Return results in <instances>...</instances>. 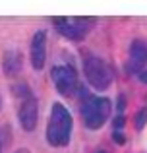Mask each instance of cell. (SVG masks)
<instances>
[{
	"instance_id": "3",
	"label": "cell",
	"mask_w": 147,
	"mask_h": 153,
	"mask_svg": "<svg viewBox=\"0 0 147 153\" xmlns=\"http://www.w3.org/2000/svg\"><path fill=\"white\" fill-rule=\"evenodd\" d=\"M83 72H85V78L95 89H106L112 82V72H110L109 64L103 58L95 54H87L83 58Z\"/></svg>"
},
{
	"instance_id": "13",
	"label": "cell",
	"mask_w": 147,
	"mask_h": 153,
	"mask_svg": "<svg viewBox=\"0 0 147 153\" xmlns=\"http://www.w3.org/2000/svg\"><path fill=\"white\" fill-rule=\"evenodd\" d=\"M124 105H126V99L124 97H118V111H124Z\"/></svg>"
},
{
	"instance_id": "1",
	"label": "cell",
	"mask_w": 147,
	"mask_h": 153,
	"mask_svg": "<svg viewBox=\"0 0 147 153\" xmlns=\"http://www.w3.org/2000/svg\"><path fill=\"white\" fill-rule=\"evenodd\" d=\"M70 134H72V116L64 105L54 103L47 128V140L54 147H64L70 142Z\"/></svg>"
},
{
	"instance_id": "15",
	"label": "cell",
	"mask_w": 147,
	"mask_h": 153,
	"mask_svg": "<svg viewBox=\"0 0 147 153\" xmlns=\"http://www.w3.org/2000/svg\"><path fill=\"white\" fill-rule=\"evenodd\" d=\"M16 153H31V151H29V149H18Z\"/></svg>"
},
{
	"instance_id": "17",
	"label": "cell",
	"mask_w": 147,
	"mask_h": 153,
	"mask_svg": "<svg viewBox=\"0 0 147 153\" xmlns=\"http://www.w3.org/2000/svg\"><path fill=\"white\" fill-rule=\"evenodd\" d=\"M0 153H2V146H0Z\"/></svg>"
},
{
	"instance_id": "10",
	"label": "cell",
	"mask_w": 147,
	"mask_h": 153,
	"mask_svg": "<svg viewBox=\"0 0 147 153\" xmlns=\"http://www.w3.org/2000/svg\"><path fill=\"white\" fill-rule=\"evenodd\" d=\"M145 122H147V108H141V111L136 114V128L141 130V128L145 126Z\"/></svg>"
},
{
	"instance_id": "16",
	"label": "cell",
	"mask_w": 147,
	"mask_h": 153,
	"mask_svg": "<svg viewBox=\"0 0 147 153\" xmlns=\"http://www.w3.org/2000/svg\"><path fill=\"white\" fill-rule=\"evenodd\" d=\"M0 107H2V99H0Z\"/></svg>"
},
{
	"instance_id": "7",
	"label": "cell",
	"mask_w": 147,
	"mask_h": 153,
	"mask_svg": "<svg viewBox=\"0 0 147 153\" xmlns=\"http://www.w3.org/2000/svg\"><path fill=\"white\" fill-rule=\"evenodd\" d=\"M47 60V33L37 31L31 41V64L35 70H43Z\"/></svg>"
},
{
	"instance_id": "8",
	"label": "cell",
	"mask_w": 147,
	"mask_h": 153,
	"mask_svg": "<svg viewBox=\"0 0 147 153\" xmlns=\"http://www.w3.org/2000/svg\"><path fill=\"white\" fill-rule=\"evenodd\" d=\"M2 68H4V74L6 76H16L19 70H21V54H19L16 49L8 51L6 54H4Z\"/></svg>"
},
{
	"instance_id": "12",
	"label": "cell",
	"mask_w": 147,
	"mask_h": 153,
	"mask_svg": "<svg viewBox=\"0 0 147 153\" xmlns=\"http://www.w3.org/2000/svg\"><path fill=\"white\" fill-rule=\"evenodd\" d=\"M112 138H114V142H116V143H120V146L126 142V138H124L122 134H118V132H114V136H112Z\"/></svg>"
},
{
	"instance_id": "18",
	"label": "cell",
	"mask_w": 147,
	"mask_h": 153,
	"mask_svg": "<svg viewBox=\"0 0 147 153\" xmlns=\"http://www.w3.org/2000/svg\"><path fill=\"white\" fill-rule=\"evenodd\" d=\"M101 153H103V151H101Z\"/></svg>"
},
{
	"instance_id": "5",
	"label": "cell",
	"mask_w": 147,
	"mask_h": 153,
	"mask_svg": "<svg viewBox=\"0 0 147 153\" xmlns=\"http://www.w3.org/2000/svg\"><path fill=\"white\" fill-rule=\"evenodd\" d=\"M52 82L60 95H72L78 87V76L72 66H54L52 68Z\"/></svg>"
},
{
	"instance_id": "11",
	"label": "cell",
	"mask_w": 147,
	"mask_h": 153,
	"mask_svg": "<svg viewBox=\"0 0 147 153\" xmlns=\"http://www.w3.org/2000/svg\"><path fill=\"white\" fill-rule=\"evenodd\" d=\"M124 122H126V118H124L122 114L114 118V126H116V128H122V126H124Z\"/></svg>"
},
{
	"instance_id": "6",
	"label": "cell",
	"mask_w": 147,
	"mask_h": 153,
	"mask_svg": "<svg viewBox=\"0 0 147 153\" xmlns=\"http://www.w3.org/2000/svg\"><path fill=\"white\" fill-rule=\"evenodd\" d=\"M58 31L62 35H66L68 39H74V41H79V39L85 37V33L89 31V22L87 19H79V18H56L54 19Z\"/></svg>"
},
{
	"instance_id": "9",
	"label": "cell",
	"mask_w": 147,
	"mask_h": 153,
	"mask_svg": "<svg viewBox=\"0 0 147 153\" xmlns=\"http://www.w3.org/2000/svg\"><path fill=\"white\" fill-rule=\"evenodd\" d=\"M130 54H132V60L137 64L147 62V47L140 41H134L132 47H130Z\"/></svg>"
},
{
	"instance_id": "14",
	"label": "cell",
	"mask_w": 147,
	"mask_h": 153,
	"mask_svg": "<svg viewBox=\"0 0 147 153\" xmlns=\"http://www.w3.org/2000/svg\"><path fill=\"white\" fill-rule=\"evenodd\" d=\"M140 79H141L143 83H147V70H145V72H141V74H140Z\"/></svg>"
},
{
	"instance_id": "4",
	"label": "cell",
	"mask_w": 147,
	"mask_h": 153,
	"mask_svg": "<svg viewBox=\"0 0 147 153\" xmlns=\"http://www.w3.org/2000/svg\"><path fill=\"white\" fill-rule=\"evenodd\" d=\"M23 91H18V95L21 97V105H19V124H21L23 130L31 132L35 130V126H37V101H35V97L29 93V87H21Z\"/></svg>"
},
{
	"instance_id": "2",
	"label": "cell",
	"mask_w": 147,
	"mask_h": 153,
	"mask_svg": "<svg viewBox=\"0 0 147 153\" xmlns=\"http://www.w3.org/2000/svg\"><path fill=\"white\" fill-rule=\"evenodd\" d=\"M110 114V101L105 97H89L81 107L83 124L89 130H99Z\"/></svg>"
}]
</instances>
